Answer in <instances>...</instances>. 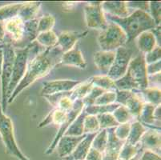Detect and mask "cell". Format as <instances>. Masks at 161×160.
Listing matches in <instances>:
<instances>
[{
  "label": "cell",
  "instance_id": "cell-27",
  "mask_svg": "<svg viewBox=\"0 0 161 160\" xmlns=\"http://www.w3.org/2000/svg\"><path fill=\"white\" fill-rule=\"evenodd\" d=\"M86 115H87V114L84 111V108H83V111L80 112L78 116L76 117L75 119L72 122V123L68 127L64 135L77 137V136H81L84 135V132H83V122H84V119H85Z\"/></svg>",
  "mask_w": 161,
  "mask_h": 160
},
{
  "label": "cell",
  "instance_id": "cell-8",
  "mask_svg": "<svg viewBox=\"0 0 161 160\" xmlns=\"http://www.w3.org/2000/svg\"><path fill=\"white\" fill-rule=\"evenodd\" d=\"M84 15L87 26L90 29L103 30L108 26L102 2H90L84 7Z\"/></svg>",
  "mask_w": 161,
  "mask_h": 160
},
{
  "label": "cell",
  "instance_id": "cell-24",
  "mask_svg": "<svg viewBox=\"0 0 161 160\" xmlns=\"http://www.w3.org/2000/svg\"><path fill=\"white\" fill-rule=\"evenodd\" d=\"M137 39V47L143 55L154 49L156 45L154 35L150 30L144 31L139 35Z\"/></svg>",
  "mask_w": 161,
  "mask_h": 160
},
{
  "label": "cell",
  "instance_id": "cell-13",
  "mask_svg": "<svg viewBox=\"0 0 161 160\" xmlns=\"http://www.w3.org/2000/svg\"><path fill=\"white\" fill-rule=\"evenodd\" d=\"M6 35H8L11 41L14 42H20L25 38L24 22L19 17L13 18L4 22Z\"/></svg>",
  "mask_w": 161,
  "mask_h": 160
},
{
  "label": "cell",
  "instance_id": "cell-55",
  "mask_svg": "<svg viewBox=\"0 0 161 160\" xmlns=\"http://www.w3.org/2000/svg\"><path fill=\"white\" fill-rule=\"evenodd\" d=\"M5 45H6V43L3 44V45H0V49H3V48H4Z\"/></svg>",
  "mask_w": 161,
  "mask_h": 160
},
{
  "label": "cell",
  "instance_id": "cell-47",
  "mask_svg": "<svg viewBox=\"0 0 161 160\" xmlns=\"http://www.w3.org/2000/svg\"><path fill=\"white\" fill-rule=\"evenodd\" d=\"M134 91H115L116 94V99H115V103H118L119 105H125L126 102L132 95Z\"/></svg>",
  "mask_w": 161,
  "mask_h": 160
},
{
  "label": "cell",
  "instance_id": "cell-17",
  "mask_svg": "<svg viewBox=\"0 0 161 160\" xmlns=\"http://www.w3.org/2000/svg\"><path fill=\"white\" fill-rule=\"evenodd\" d=\"M59 65L71 66L80 69H86L87 63L79 48H73L69 51L63 53Z\"/></svg>",
  "mask_w": 161,
  "mask_h": 160
},
{
  "label": "cell",
  "instance_id": "cell-45",
  "mask_svg": "<svg viewBox=\"0 0 161 160\" xmlns=\"http://www.w3.org/2000/svg\"><path fill=\"white\" fill-rule=\"evenodd\" d=\"M161 59V48L160 47L156 46L153 50L144 54V60L147 65L154 63Z\"/></svg>",
  "mask_w": 161,
  "mask_h": 160
},
{
  "label": "cell",
  "instance_id": "cell-23",
  "mask_svg": "<svg viewBox=\"0 0 161 160\" xmlns=\"http://www.w3.org/2000/svg\"><path fill=\"white\" fill-rule=\"evenodd\" d=\"M67 116H68V111H64L57 109V108H54L52 111H50L46 118L39 123L38 127L41 128V127H46L49 125L50 123H54L55 125L61 126L63 123H65Z\"/></svg>",
  "mask_w": 161,
  "mask_h": 160
},
{
  "label": "cell",
  "instance_id": "cell-51",
  "mask_svg": "<svg viewBox=\"0 0 161 160\" xmlns=\"http://www.w3.org/2000/svg\"><path fill=\"white\" fill-rule=\"evenodd\" d=\"M150 31L152 32V35H154L155 39H156V45H157L158 47H160V43H161L160 26H156V27H154L153 29H152Z\"/></svg>",
  "mask_w": 161,
  "mask_h": 160
},
{
  "label": "cell",
  "instance_id": "cell-46",
  "mask_svg": "<svg viewBox=\"0 0 161 160\" xmlns=\"http://www.w3.org/2000/svg\"><path fill=\"white\" fill-rule=\"evenodd\" d=\"M126 5L129 10L134 9L135 11H142L149 13V2H146V1L126 2Z\"/></svg>",
  "mask_w": 161,
  "mask_h": 160
},
{
  "label": "cell",
  "instance_id": "cell-56",
  "mask_svg": "<svg viewBox=\"0 0 161 160\" xmlns=\"http://www.w3.org/2000/svg\"><path fill=\"white\" fill-rule=\"evenodd\" d=\"M128 160H138V158H136V157H135V158H131V159H128Z\"/></svg>",
  "mask_w": 161,
  "mask_h": 160
},
{
  "label": "cell",
  "instance_id": "cell-18",
  "mask_svg": "<svg viewBox=\"0 0 161 160\" xmlns=\"http://www.w3.org/2000/svg\"><path fill=\"white\" fill-rule=\"evenodd\" d=\"M102 9L107 14L117 18H126L131 14L124 1L102 2Z\"/></svg>",
  "mask_w": 161,
  "mask_h": 160
},
{
  "label": "cell",
  "instance_id": "cell-38",
  "mask_svg": "<svg viewBox=\"0 0 161 160\" xmlns=\"http://www.w3.org/2000/svg\"><path fill=\"white\" fill-rule=\"evenodd\" d=\"M113 116L115 117V120L119 124H123V123H131L133 116L131 113L128 111V110L126 108V107L123 105H119L115 111L112 113Z\"/></svg>",
  "mask_w": 161,
  "mask_h": 160
},
{
  "label": "cell",
  "instance_id": "cell-41",
  "mask_svg": "<svg viewBox=\"0 0 161 160\" xmlns=\"http://www.w3.org/2000/svg\"><path fill=\"white\" fill-rule=\"evenodd\" d=\"M149 14L152 18V19L154 20L156 26H159L161 22V2H149Z\"/></svg>",
  "mask_w": 161,
  "mask_h": 160
},
{
  "label": "cell",
  "instance_id": "cell-44",
  "mask_svg": "<svg viewBox=\"0 0 161 160\" xmlns=\"http://www.w3.org/2000/svg\"><path fill=\"white\" fill-rule=\"evenodd\" d=\"M131 128V123H123V124H119L117 127H115V135L119 140L126 141L128 138Z\"/></svg>",
  "mask_w": 161,
  "mask_h": 160
},
{
  "label": "cell",
  "instance_id": "cell-50",
  "mask_svg": "<svg viewBox=\"0 0 161 160\" xmlns=\"http://www.w3.org/2000/svg\"><path fill=\"white\" fill-rule=\"evenodd\" d=\"M103 159V155L99 152L96 151L94 148L91 147L88 153L86 156L85 160H102Z\"/></svg>",
  "mask_w": 161,
  "mask_h": 160
},
{
  "label": "cell",
  "instance_id": "cell-12",
  "mask_svg": "<svg viewBox=\"0 0 161 160\" xmlns=\"http://www.w3.org/2000/svg\"><path fill=\"white\" fill-rule=\"evenodd\" d=\"M115 127L107 129L108 130V143L103 152L102 160H119V155L125 141H121L115 136Z\"/></svg>",
  "mask_w": 161,
  "mask_h": 160
},
{
  "label": "cell",
  "instance_id": "cell-33",
  "mask_svg": "<svg viewBox=\"0 0 161 160\" xmlns=\"http://www.w3.org/2000/svg\"><path fill=\"white\" fill-rule=\"evenodd\" d=\"M119 104L118 103H112L109 105L104 106H97V105H91L84 106V111L86 114L89 115H98V114H105V113H113V111L118 108Z\"/></svg>",
  "mask_w": 161,
  "mask_h": 160
},
{
  "label": "cell",
  "instance_id": "cell-32",
  "mask_svg": "<svg viewBox=\"0 0 161 160\" xmlns=\"http://www.w3.org/2000/svg\"><path fill=\"white\" fill-rule=\"evenodd\" d=\"M142 150L140 143L136 145H131L124 142L119 155V160H128L135 158Z\"/></svg>",
  "mask_w": 161,
  "mask_h": 160
},
{
  "label": "cell",
  "instance_id": "cell-40",
  "mask_svg": "<svg viewBox=\"0 0 161 160\" xmlns=\"http://www.w3.org/2000/svg\"><path fill=\"white\" fill-rule=\"evenodd\" d=\"M55 19L52 14H46L38 19V32H46L52 30L55 26Z\"/></svg>",
  "mask_w": 161,
  "mask_h": 160
},
{
  "label": "cell",
  "instance_id": "cell-6",
  "mask_svg": "<svg viewBox=\"0 0 161 160\" xmlns=\"http://www.w3.org/2000/svg\"><path fill=\"white\" fill-rule=\"evenodd\" d=\"M3 64L2 73H1V91H2V98H1V108L4 113L7 110V90L11 82L12 75L13 65L14 61V47L12 44L7 43L3 48Z\"/></svg>",
  "mask_w": 161,
  "mask_h": 160
},
{
  "label": "cell",
  "instance_id": "cell-49",
  "mask_svg": "<svg viewBox=\"0 0 161 160\" xmlns=\"http://www.w3.org/2000/svg\"><path fill=\"white\" fill-rule=\"evenodd\" d=\"M139 160H161V158L160 155L158 153L149 151V150H145Z\"/></svg>",
  "mask_w": 161,
  "mask_h": 160
},
{
  "label": "cell",
  "instance_id": "cell-26",
  "mask_svg": "<svg viewBox=\"0 0 161 160\" xmlns=\"http://www.w3.org/2000/svg\"><path fill=\"white\" fill-rule=\"evenodd\" d=\"M143 104H144V102L141 99L138 92L134 91L132 95L127 100L124 107H126V108L131 113L133 118L137 119L138 117L140 116V113H141Z\"/></svg>",
  "mask_w": 161,
  "mask_h": 160
},
{
  "label": "cell",
  "instance_id": "cell-20",
  "mask_svg": "<svg viewBox=\"0 0 161 160\" xmlns=\"http://www.w3.org/2000/svg\"><path fill=\"white\" fill-rule=\"evenodd\" d=\"M115 57V51H99L94 54V63L96 67L105 74H108Z\"/></svg>",
  "mask_w": 161,
  "mask_h": 160
},
{
  "label": "cell",
  "instance_id": "cell-39",
  "mask_svg": "<svg viewBox=\"0 0 161 160\" xmlns=\"http://www.w3.org/2000/svg\"><path fill=\"white\" fill-rule=\"evenodd\" d=\"M100 130L99 122L96 115L87 114L83 122V132L84 134L97 133Z\"/></svg>",
  "mask_w": 161,
  "mask_h": 160
},
{
  "label": "cell",
  "instance_id": "cell-3",
  "mask_svg": "<svg viewBox=\"0 0 161 160\" xmlns=\"http://www.w3.org/2000/svg\"><path fill=\"white\" fill-rule=\"evenodd\" d=\"M100 51H115L128 43V39L124 30L115 23L108 24L101 30L97 38Z\"/></svg>",
  "mask_w": 161,
  "mask_h": 160
},
{
  "label": "cell",
  "instance_id": "cell-10",
  "mask_svg": "<svg viewBox=\"0 0 161 160\" xmlns=\"http://www.w3.org/2000/svg\"><path fill=\"white\" fill-rule=\"evenodd\" d=\"M82 81L71 80V79H60L54 81L45 82L41 91V95L43 96H51L58 94L70 92L78 86Z\"/></svg>",
  "mask_w": 161,
  "mask_h": 160
},
{
  "label": "cell",
  "instance_id": "cell-35",
  "mask_svg": "<svg viewBox=\"0 0 161 160\" xmlns=\"http://www.w3.org/2000/svg\"><path fill=\"white\" fill-rule=\"evenodd\" d=\"M108 143V130L107 129L99 130L96 133L92 143V147L103 154Z\"/></svg>",
  "mask_w": 161,
  "mask_h": 160
},
{
  "label": "cell",
  "instance_id": "cell-25",
  "mask_svg": "<svg viewBox=\"0 0 161 160\" xmlns=\"http://www.w3.org/2000/svg\"><path fill=\"white\" fill-rule=\"evenodd\" d=\"M146 130H147V128L145 127V126L143 125L138 120L131 122L129 135L125 142L131 145L138 144Z\"/></svg>",
  "mask_w": 161,
  "mask_h": 160
},
{
  "label": "cell",
  "instance_id": "cell-42",
  "mask_svg": "<svg viewBox=\"0 0 161 160\" xmlns=\"http://www.w3.org/2000/svg\"><path fill=\"white\" fill-rule=\"evenodd\" d=\"M115 99H116L115 91H105L95 101L93 105L104 106L115 103Z\"/></svg>",
  "mask_w": 161,
  "mask_h": 160
},
{
  "label": "cell",
  "instance_id": "cell-37",
  "mask_svg": "<svg viewBox=\"0 0 161 160\" xmlns=\"http://www.w3.org/2000/svg\"><path fill=\"white\" fill-rule=\"evenodd\" d=\"M98 122H99L100 130L103 129H109L117 127L119 123L115 120V117L112 113H105V114H101L96 115Z\"/></svg>",
  "mask_w": 161,
  "mask_h": 160
},
{
  "label": "cell",
  "instance_id": "cell-14",
  "mask_svg": "<svg viewBox=\"0 0 161 160\" xmlns=\"http://www.w3.org/2000/svg\"><path fill=\"white\" fill-rule=\"evenodd\" d=\"M84 134L81 136H67L64 135L58 140L55 149H57V153L61 158H64L69 156L74 152L77 145L85 138Z\"/></svg>",
  "mask_w": 161,
  "mask_h": 160
},
{
  "label": "cell",
  "instance_id": "cell-22",
  "mask_svg": "<svg viewBox=\"0 0 161 160\" xmlns=\"http://www.w3.org/2000/svg\"><path fill=\"white\" fill-rule=\"evenodd\" d=\"M41 7L40 2H26L22 3V6L19 11L18 17L23 22L36 19L39 8Z\"/></svg>",
  "mask_w": 161,
  "mask_h": 160
},
{
  "label": "cell",
  "instance_id": "cell-11",
  "mask_svg": "<svg viewBox=\"0 0 161 160\" xmlns=\"http://www.w3.org/2000/svg\"><path fill=\"white\" fill-rule=\"evenodd\" d=\"M83 108H84V105L83 103V101L82 100H76L75 101L74 107H73L72 109L70 111H68V116H67V120L65 121V123H63L62 125L59 126V128H58V132H57L56 135H55V139L52 141V143L50 144V146H48L47 149L46 150L45 152V155H51L54 152V151L55 150L57 146V143H58V140L64 135V134L66 133V131L67 130L68 127H70L72 122L75 119V118L78 116L79 114H80L82 111H83Z\"/></svg>",
  "mask_w": 161,
  "mask_h": 160
},
{
  "label": "cell",
  "instance_id": "cell-28",
  "mask_svg": "<svg viewBox=\"0 0 161 160\" xmlns=\"http://www.w3.org/2000/svg\"><path fill=\"white\" fill-rule=\"evenodd\" d=\"M90 80L92 81L93 86H97L105 91H116L115 81L108 77L107 74L92 76L90 78Z\"/></svg>",
  "mask_w": 161,
  "mask_h": 160
},
{
  "label": "cell",
  "instance_id": "cell-15",
  "mask_svg": "<svg viewBox=\"0 0 161 160\" xmlns=\"http://www.w3.org/2000/svg\"><path fill=\"white\" fill-rule=\"evenodd\" d=\"M88 32L85 31L83 33H80L76 31H69L65 30L58 35V42L57 47L61 50L63 53L69 51L73 49L75 43L82 38H85Z\"/></svg>",
  "mask_w": 161,
  "mask_h": 160
},
{
  "label": "cell",
  "instance_id": "cell-5",
  "mask_svg": "<svg viewBox=\"0 0 161 160\" xmlns=\"http://www.w3.org/2000/svg\"><path fill=\"white\" fill-rule=\"evenodd\" d=\"M31 54V43L22 48H14V61L13 65L12 75L7 90V101L11 94L18 86L27 70L28 61Z\"/></svg>",
  "mask_w": 161,
  "mask_h": 160
},
{
  "label": "cell",
  "instance_id": "cell-21",
  "mask_svg": "<svg viewBox=\"0 0 161 160\" xmlns=\"http://www.w3.org/2000/svg\"><path fill=\"white\" fill-rule=\"evenodd\" d=\"M144 103H149L154 106L160 105L161 92L159 86H148L146 89L136 91Z\"/></svg>",
  "mask_w": 161,
  "mask_h": 160
},
{
  "label": "cell",
  "instance_id": "cell-48",
  "mask_svg": "<svg viewBox=\"0 0 161 160\" xmlns=\"http://www.w3.org/2000/svg\"><path fill=\"white\" fill-rule=\"evenodd\" d=\"M160 70L161 61H158L154 63H151L146 66V70H147V74L148 76L160 74Z\"/></svg>",
  "mask_w": 161,
  "mask_h": 160
},
{
  "label": "cell",
  "instance_id": "cell-29",
  "mask_svg": "<svg viewBox=\"0 0 161 160\" xmlns=\"http://www.w3.org/2000/svg\"><path fill=\"white\" fill-rule=\"evenodd\" d=\"M156 106L152 105V104L149 103L143 104L141 113H140V116L138 117V119L136 120L140 122L143 125H147L148 127L152 126L151 127L152 128L156 129L154 127L156 120H155L154 116H153V113H154V110L156 108Z\"/></svg>",
  "mask_w": 161,
  "mask_h": 160
},
{
  "label": "cell",
  "instance_id": "cell-9",
  "mask_svg": "<svg viewBox=\"0 0 161 160\" xmlns=\"http://www.w3.org/2000/svg\"><path fill=\"white\" fill-rule=\"evenodd\" d=\"M132 58V51L122 47L115 51L113 63L107 75L115 81L122 78L127 72L130 61Z\"/></svg>",
  "mask_w": 161,
  "mask_h": 160
},
{
  "label": "cell",
  "instance_id": "cell-43",
  "mask_svg": "<svg viewBox=\"0 0 161 160\" xmlns=\"http://www.w3.org/2000/svg\"><path fill=\"white\" fill-rule=\"evenodd\" d=\"M105 92V91L102 90L100 88L97 87V86H94L92 87V89L91 90V91L89 92L88 95L83 99V105L87 107V106H91L93 105L95 102V101L102 94H103Z\"/></svg>",
  "mask_w": 161,
  "mask_h": 160
},
{
  "label": "cell",
  "instance_id": "cell-19",
  "mask_svg": "<svg viewBox=\"0 0 161 160\" xmlns=\"http://www.w3.org/2000/svg\"><path fill=\"white\" fill-rule=\"evenodd\" d=\"M96 135V133L86 135L85 138L77 145L72 154L62 160H85L89 150L92 147V141Z\"/></svg>",
  "mask_w": 161,
  "mask_h": 160
},
{
  "label": "cell",
  "instance_id": "cell-31",
  "mask_svg": "<svg viewBox=\"0 0 161 160\" xmlns=\"http://www.w3.org/2000/svg\"><path fill=\"white\" fill-rule=\"evenodd\" d=\"M36 41L39 45L45 48L55 47L57 46L58 35H56V34L52 30L49 31L42 32L38 35Z\"/></svg>",
  "mask_w": 161,
  "mask_h": 160
},
{
  "label": "cell",
  "instance_id": "cell-2",
  "mask_svg": "<svg viewBox=\"0 0 161 160\" xmlns=\"http://www.w3.org/2000/svg\"><path fill=\"white\" fill-rule=\"evenodd\" d=\"M106 19L115 23L124 30L128 42L136 39L143 32L151 30L156 26L149 13L142 11H134L126 18H117L108 14Z\"/></svg>",
  "mask_w": 161,
  "mask_h": 160
},
{
  "label": "cell",
  "instance_id": "cell-36",
  "mask_svg": "<svg viewBox=\"0 0 161 160\" xmlns=\"http://www.w3.org/2000/svg\"><path fill=\"white\" fill-rule=\"evenodd\" d=\"M38 19H34L29 21L24 22L25 25V38H27L29 44L36 41L39 32H38Z\"/></svg>",
  "mask_w": 161,
  "mask_h": 160
},
{
  "label": "cell",
  "instance_id": "cell-52",
  "mask_svg": "<svg viewBox=\"0 0 161 160\" xmlns=\"http://www.w3.org/2000/svg\"><path fill=\"white\" fill-rule=\"evenodd\" d=\"M6 38L5 28H4V23L0 21V45H3Z\"/></svg>",
  "mask_w": 161,
  "mask_h": 160
},
{
  "label": "cell",
  "instance_id": "cell-4",
  "mask_svg": "<svg viewBox=\"0 0 161 160\" xmlns=\"http://www.w3.org/2000/svg\"><path fill=\"white\" fill-rule=\"evenodd\" d=\"M0 136L6 148V152L19 160H30L19 148L14 135L13 123L10 117L3 111L0 104Z\"/></svg>",
  "mask_w": 161,
  "mask_h": 160
},
{
  "label": "cell",
  "instance_id": "cell-16",
  "mask_svg": "<svg viewBox=\"0 0 161 160\" xmlns=\"http://www.w3.org/2000/svg\"><path fill=\"white\" fill-rule=\"evenodd\" d=\"M142 150L160 152V131L159 129L151 128L146 130L140 141Z\"/></svg>",
  "mask_w": 161,
  "mask_h": 160
},
{
  "label": "cell",
  "instance_id": "cell-1",
  "mask_svg": "<svg viewBox=\"0 0 161 160\" xmlns=\"http://www.w3.org/2000/svg\"><path fill=\"white\" fill-rule=\"evenodd\" d=\"M62 55L61 50L56 46L52 48H46L44 51L31 58L28 61L24 77L16 86L7 102H12L24 89L28 87L38 79L46 76L55 66L60 63Z\"/></svg>",
  "mask_w": 161,
  "mask_h": 160
},
{
  "label": "cell",
  "instance_id": "cell-30",
  "mask_svg": "<svg viewBox=\"0 0 161 160\" xmlns=\"http://www.w3.org/2000/svg\"><path fill=\"white\" fill-rule=\"evenodd\" d=\"M93 87L92 81L90 79H87L84 82H81V83L76 86L70 92V96L73 101L76 100H83Z\"/></svg>",
  "mask_w": 161,
  "mask_h": 160
},
{
  "label": "cell",
  "instance_id": "cell-54",
  "mask_svg": "<svg viewBox=\"0 0 161 160\" xmlns=\"http://www.w3.org/2000/svg\"><path fill=\"white\" fill-rule=\"evenodd\" d=\"M3 64V49H0V75L2 73Z\"/></svg>",
  "mask_w": 161,
  "mask_h": 160
},
{
  "label": "cell",
  "instance_id": "cell-53",
  "mask_svg": "<svg viewBox=\"0 0 161 160\" xmlns=\"http://www.w3.org/2000/svg\"><path fill=\"white\" fill-rule=\"evenodd\" d=\"M160 105L156 106V108L154 110V113H153V116H154L155 120L159 124H160V117H161V114H160Z\"/></svg>",
  "mask_w": 161,
  "mask_h": 160
},
{
  "label": "cell",
  "instance_id": "cell-7",
  "mask_svg": "<svg viewBox=\"0 0 161 160\" xmlns=\"http://www.w3.org/2000/svg\"><path fill=\"white\" fill-rule=\"evenodd\" d=\"M146 66L144 55H139L136 58H131L125 74L134 82L139 91L146 89L149 86Z\"/></svg>",
  "mask_w": 161,
  "mask_h": 160
},
{
  "label": "cell",
  "instance_id": "cell-34",
  "mask_svg": "<svg viewBox=\"0 0 161 160\" xmlns=\"http://www.w3.org/2000/svg\"><path fill=\"white\" fill-rule=\"evenodd\" d=\"M21 6L22 3H15L0 7V21L4 23L7 20L18 17Z\"/></svg>",
  "mask_w": 161,
  "mask_h": 160
}]
</instances>
